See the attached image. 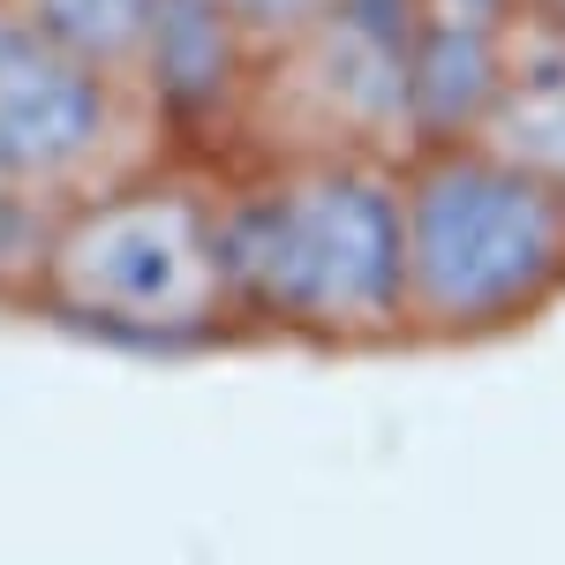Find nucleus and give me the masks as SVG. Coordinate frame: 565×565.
<instances>
[{
	"instance_id": "nucleus-3",
	"label": "nucleus",
	"mask_w": 565,
	"mask_h": 565,
	"mask_svg": "<svg viewBox=\"0 0 565 565\" xmlns=\"http://www.w3.org/2000/svg\"><path fill=\"white\" fill-rule=\"evenodd\" d=\"M31 287L61 324L129 348H204L242 324L218 196L196 181H114L53 212Z\"/></svg>"
},
{
	"instance_id": "nucleus-5",
	"label": "nucleus",
	"mask_w": 565,
	"mask_h": 565,
	"mask_svg": "<svg viewBox=\"0 0 565 565\" xmlns=\"http://www.w3.org/2000/svg\"><path fill=\"white\" fill-rule=\"evenodd\" d=\"M476 143L565 181V31H551V45L513 53L505 68H490V106H482Z\"/></svg>"
},
{
	"instance_id": "nucleus-1",
	"label": "nucleus",
	"mask_w": 565,
	"mask_h": 565,
	"mask_svg": "<svg viewBox=\"0 0 565 565\" xmlns=\"http://www.w3.org/2000/svg\"><path fill=\"white\" fill-rule=\"evenodd\" d=\"M242 324L385 348L407 340V212L399 174L370 151H302L218 196Z\"/></svg>"
},
{
	"instance_id": "nucleus-7",
	"label": "nucleus",
	"mask_w": 565,
	"mask_h": 565,
	"mask_svg": "<svg viewBox=\"0 0 565 565\" xmlns=\"http://www.w3.org/2000/svg\"><path fill=\"white\" fill-rule=\"evenodd\" d=\"M212 15H226L242 39H309L340 0H204Z\"/></svg>"
},
{
	"instance_id": "nucleus-6",
	"label": "nucleus",
	"mask_w": 565,
	"mask_h": 565,
	"mask_svg": "<svg viewBox=\"0 0 565 565\" xmlns=\"http://www.w3.org/2000/svg\"><path fill=\"white\" fill-rule=\"evenodd\" d=\"M23 8L39 31H53L61 45H76L84 61L129 76V68H151V45L167 31L174 0H8Z\"/></svg>"
},
{
	"instance_id": "nucleus-8",
	"label": "nucleus",
	"mask_w": 565,
	"mask_h": 565,
	"mask_svg": "<svg viewBox=\"0 0 565 565\" xmlns=\"http://www.w3.org/2000/svg\"><path fill=\"white\" fill-rule=\"evenodd\" d=\"M15 212H39V196H8V189H0V218H15ZM8 271L23 279V264L8 257V242H0V279H8Z\"/></svg>"
},
{
	"instance_id": "nucleus-4",
	"label": "nucleus",
	"mask_w": 565,
	"mask_h": 565,
	"mask_svg": "<svg viewBox=\"0 0 565 565\" xmlns=\"http://www.w3.org/2000/svg\"><path fill=\"white\" fill-rule=\"evenodd\" d=\"M121 136V76L0 0V189L53 196L84 181Z\"/></svg>"
},
{
	"instance_id": "nucleus-2",
	"label": "nucleus",
	"mask_w": 565,
	"mask_h": 565,
	"mask_svg": "<svg viewBox=\"0 0 565 565\" xmlns=\"http://www.w3.org/2000/svg\"><path fill=\"white\" fill-rule=\"evenodd\" d=\"M407 340H498L565 295V181L490 143H452L399 174Z\"/></svg>"
}]
</instances>
